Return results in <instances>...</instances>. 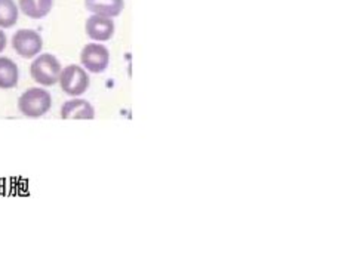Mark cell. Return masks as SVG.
I'll return each mask as SVG.
<instances>
[{"mask_svg": "<svg viewBox=\"0 0 351 262\" xmlns=\"http://www.w3.org/2000/svg\"><path fill=\"white\" fill-rule=\"evenodd\" d=\"M12 48L15 52L23 58H34L42 48H43V40L38 32L30 30V29H23L18 30L12 37Z\"/></svg>", "mask_w": 351, "mask_h": 262, "instance_id": "4", "label": "cell"}, {"mask_svg": "<svg viewBox=\"0 0 351 262\" xmlns=\"http://www.w3.org/2000/svg\"><path fill=\"white\" fill-rule=\"evenodd\" d=\"M61 64L52 53H43L30 65V74L36 83L42 86H53L60 80Z\"/></svg>", "mask_w": 351, "mask_h": 262, "instance_id": "2", "label": "cell"}, {"mask_svg": "<svg viewBox=\"0 0 351 262\" xmlns=\"http://www.w3.org/2000/svg\"><path fill=\"white\" fill-rule=\"evenodd\" d=\"M89 76L83 70V67L76 64L67 65L66 69L61 70L60 74V86L61 89L71 97L83 95L89 88Z\"/></svg>", "mask_w": 351, "mask_h": 262, "instance_id": "3", "label": "cell"}, {"mask_svg": "<svg viewBox=\"0 0 351 262\" xmlns=\"http://www.w3.org/2000/svg\"><path fill=\"white\" fill-rule=\"evenodd\" d=\"M85 6L94 15L114 18L122 14L125 0H85Z\"/></svg>", "mask_w": 351, "mask_h": 262, "instance_id": "8", "label": "cell"}, {"mask_svg": "<svg viewBox=\"0 0 351 262\" xmlns=\"http://www.w3.org/2000/svg\"><path fill=\"white\" fill-rule=\"evenodd\" d=\"M61 119H76V120H92L95 119V110L86 99H70L64 102L61 107Z\"/></svg>", "mask_w": 351, "mask_h": 262, "instance_id": "7", "label": "cell"}, {"mask_svg": "<svg viewBox=\"0 0 351 262\" xmlns=\"http://www.w3.org/2000/svg\"><path fill=\"white\" fill-rule=\"evenodd\" d=\"M85 30L88 37L95 42H107L113 37L114 34V23L113 18L101 16L92 14L85 25Z\"/></svg>", "mask_w": 351, "mask_h": 262, "instance_id": "6", "label": "cell"}, {"mask_svg": "<svg viewBox=\"0 0 351 262\" xmlns=\"http://www.w3.org/2000/svg\"><path fill=\"white\" fill-rule=\"evenodd\" d=\"M18 6L14 0H0V29H11L18 21Z\"/></svg>", "mask_w": 351, "mask_h": 262, "instance_id": "11", "label": "cell"}, {"mask_svg": "<svg viewBox=\"0 0 351 262\" xmlns=\"http://www.w3.org/2000/svg\"><path fill=\"white\" fill-rule=\"evenodd\" d=\"M80 62L90 73H103L108 67L110 52L104 45L88 43L80 52Z\"/></svg>", "mask_w": 351, "mask_h": 262, "instance_id": "5", "label": "cell"}, {"mask_svg": "<svg viewBox=\"0 0 351 262\" xmlns=\"http://www.w3.org/2000/svg\"><path fill=\"white\" fill-rule=\"evenodd\" d=\"M20 80L18 65L8 57H0V89H12Z\"/></svg>", "mask_w": 351, "mask_h": 262, "instance_id": "9", "label": "cell"}, {"mask_svg": "<svg viewBox=\"0 0 351 262\" xmlns=\"http://www.w3.org/2000/svg\"><path fill=\"white\" fill-rule=\"evenodd\" d=\"M6 43H8L6 34H5V32H3L2 29H0V52L5 51V48H6Z\"/></svg>", "mask_w": 351, "mask_h": 262, "instance_id": "12", "label": "cell"}, {"mask_svg": "<svg viewBox=\"0 0 351 262\" xmlns=\"http://www.w3.org/2000/svg\"><path fill=\"white\" fill-rule=\"evenodd\" d=\"M53 0H20V9L32 20H42L51 12Z\"/></svg>", "mask_w": 351, "mask_h": 262, "instance_id": "10", "label": "cell"}, {"mask_svg": "<svg viewBox=\"0 0 351 262\" xmlns=\"http://www.w3.org/2000/svg\"><path fill=\"white\" fill-rule=\"evenodd\" d=\"M52 98L51 93L43 88L27 89L18 99V110L25 117L39 119L51 110Z\"/></svg>", "mask_w": 351, "mask_h": 262, "instance_id": "1", "label": "cell"}]
</instances>
